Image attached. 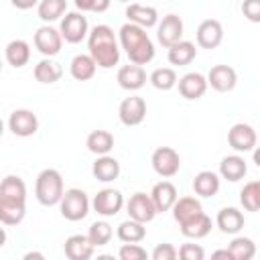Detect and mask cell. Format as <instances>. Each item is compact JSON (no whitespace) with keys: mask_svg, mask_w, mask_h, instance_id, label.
<instances>
[{"mask_svg":"<svg viewBox=\"0 0 260 260\" xmlns=\"http://www.w3.org/2000/svg\"><path fill=\"white\" fill-rule=\"evenodd\" d=\"M91 207L98 215L102 217H112L116 213H120V209L124 207V195L118 191V189H102L95 193L93 201H91Z\"/></svg>","mask_w":260,"mask_h":260,"instance_id":"8","label":"cell"},{"mask_svg":"<svg viewBox=\"0 0 260 260\" xmlns=\"http://www.w3.org/2000/svg\"><path fill=\"white\" fill-rule=\"evenodd\" d=\"M91 173L98 181L102 183H110V181H116L118 175H120V162L110 156V154H102L95 158L93 167H91Z\"/></svg>","mask_w":260,"mask_h":260,"instance_id":"23","label":"cell"},{"mask_svg":"<svg viewBox=\"0 0 260 260\" xmlns=\"http://www.w3.org/2000/svg\"><path fill=\"white\" fill-rule=\"evenodd\" d=\"M201 213H203V207H201L199 199H195V197H179L173 205V217L179 225L191 221L193 217H197Z\"/></svg>","mask_w":260,"mask_h":260,"instance_id":"21","label":"cell"},{"mask_svg":"<svg viewBox=\"0 0 260 260\" xmlns=\"http://www.w3.org/2000/svg\"><path fill=\"white\" fill-rule=\"evenodd\" d=\"M177 85H179V93L185 100H199L207 91V85L209 83H207V77H203L197 71H191V73H185L177 81Z\"/></svg>","mask_w":260,"mask_h":260,"instance_id":"17","label":"cell"},{"mask_svg":"<svg viewBox=\"0 0 260 260\" xmlns=\"http://www.w3.org/2000/svg\"><path fill=\"white\" fill-rule=\"evenodd\" d=\"M10 2H12V6L18 8V10H28V8H32V6H39L41 0H10Z\"/></svg>","mask_w":260,"mask_h":260,"instance_id":"44","label":"cell"},{"mask_svg":"<svg viewBox=\"0 0 260 260\" xmlns=\"http://www.w3.org/2000/svg\"><path fill=\"white\" fill-rule=\"evenodd\" d=\"M215 223L223 234H238L244 228V213L236 207H223L217 213Z\"/></svg>","mask_w":260,"mask_h":260,"instance_id":"26","label":"cell"},{"mask_svg":"<svg viewBox=\"0 0 260 260\" xmlns=\"http://www.w3.org/2000/svg\"><path fill=\"white\" fill-rule=\"evenodd\" d=\"M248 173V167H246V160L240 156V154H232V156H223L221 162H219V175L225 179V181H240L244 179V175Z\"/></svg>","mask_w":260,"mask_h":260,"instance_id":"24","label":"cell"},{"mask_svg":"<svg viewBox=\"0 0 260 260\" xmlns=\"http://www.w3.org/2000/svg\"><path fill=\"white\" fill-rule=\"evenodd\" d=\"M63 39L71 45L75 43H81L87 35H89V26H87V18L83 16V12H67L65 18L61 20V26H59Z\"/></svg>","mask_w":260,"mask_h":260,"instance_id":"7","label":"cell"},{"mask_svg":"<svg viewBox=\"0 0 260 260\" xmlns=\"http://www.w3.org/2000/svg\"><path fill=\"white\" fill-rule=\"evenodd\" d=\"M254 162H256V167H260V146L254 148Z\"/></svg>","mask_w":260,"mask_h":260,"instance_id":"47","label":"cell"},{"mask_svg":"<svg viewBox=\"0 0 260 260\" xmlns=\"http://www.w3.org/2000/svg\"><path fill=\"white\" fill-rule=\"evenodd\" d=\"M87 49H89V55L93 57V61L98 63V67H102V69H110V67L118 65V61H120V47L114 37V30L108 24H98L89 30Z\"/></svg>","mask_w":260,"mask_h":260,"instance_id":"2","label":"cell"},{"mask_svg":"<svg viewBox=\"0 0 260 260\" xmlns=\"http://www.w3.org/2000/svg\"><path fill=\"white\" fill-rule=\"evenodd\" d=\"M79 12H106L112 0H73Z\"/></svg>","mask_w":260,"mask_h":260,"instance_id":"39","label":"cell"},{"mask_svg":"<svg viewBox=\"0 0 260 260\" xmlns=\"http://www.w3.org/2000/svg\"><path fill=\"white\" fill-rule=\"evenodd\" d=\"M30 258H45L41 252H28V254H24V260H30Z\"/></svg>","mask_w":260,"mask_h":260,"instance_id":"46","label":"cell"},{"mask_svg":"<svg viewBox=\"0 0 260 260\" xmlns=\"http://www.w3.org/2000/svg\"><path fill=\"white\" fill-rule=\"evenodd\" d=\"M148 79H150V83H152L156 89H160V91L173 89V87L177 85V81H179L175 69H171V67H158V69H154Z\"/></svg>","mask_w":260,"mask_h":260,"instance_id":"35","label":"cell"},{"mask_svg":"<svg viewBox=\"0 0 260 260\" xmlns=\"http://www.w3.org/2000/svg\"><path fill=\"white\" fill-rule=\"evenodd\" d=\"M150 197H152L154 207H156L158 213L171 211L173 205H175V201L179 199L177 187H175L171 181H160V183H156V185L152 187V191H150Z\"/></svg>","mask_w":260,"mask_h":260,"instance_id":"19","label":"cell"},{"mask_svg":"<svg viewBox=\"0 0 260 260\" xmlns=\"http://www.w3.org/2000/svg\"><path fill=\"white\" fill-rule=\"evenodd\" d=\"M93 248H95V246H93V244L89 242V238L83 236V234H73V236H69V238L65 240V244H63L65 256H67L69 260H87V258H91Z\"/></svg>","mask_w":260,"mask_h":260,"instance_id":"20","label":"cell"},{"mask_svg":"<svg viewBox=\"0 0 260 260\" xmlns=\"http://www.w3.org/2000/svg\"><path fill=\"white\" fill-rule=\"evenodd\" d=\"M85 144H87L89 152L102 156V154H108L114 148V136L108 130H93V132H89Z\"/></svg>","mask_w":260,"mask_h":260,"instance_id":"32","label":"cell"},{"mask_svg":"<svg viewBox=\"0 0 260 260\" xmlns=\"http://www.w3.org/2000/svg\"><path fill=\"white\" fill-rule=\"evenodd\" d=\"M211 258H228V260H234L230 248H225V250H215V252L211 254Z\"/></svg>","mask_w":260,"mask_h":260,"instance_id":"45","label":"cell"},{"mask_svg":"<svg viewBox=\"0 0 260 260\" xmlns=\"http://www.w3.org/2000/svg\"><path fill=\"white\" fill-rule=\"evenodd\" d=\"M195 55H197L195 45H193L191 41H183V39H181L179 43H175L173 47H169V53H167L169 63H171V65H179V67L189 65V63L195 59Z\"/></svg>","mask_w":260,"mask_h":260,"instance_id":"28","label":"cell"},{"mask_svg":"<svg viewBox=\"0 0 260 260\" xmlns=\"http://www.w3.org/2000/svg\"><path fill=\"white\" fill-rule=\"evenodd\" d=\"M8 128L14 136H32L39 130V120L30 110H14L8 118Z\"/></svg>","mask_w":260,"mask_h":260,"instance_id":"15","label":"cell"},{"mask_svg":"<svg viewBox=\"0 0 260 260\" xmlns=\"http://www.w3.org/2000/svg\"><path fill=\"white\" fill-rule=\"evenodd\" d=\"M230 252H232L234 260H250L256 254V244L250 238L238 236L230 242Z\"/></svg>","mask_w":260,"mask_h":260,"instance_id":"36","label":"cell"},{"mask_svg":"<svg viewBox=\"0 0 260 260\" xmlns=\"http://www.w3.org/2000/svg\"><path fill=\"white\" fill-rule=\"evenodd\" d=\"M63 193H65V189H63V177H61L59 171L45 169V171L39 173L37 183H35V195H37V201L41 205L51 207V205L61 203Z\"/></svg>","mask_w":260,"mask_h":260,"instance_id":"4","label":"cell"},{"mask_svg":"<svg viewBox=\"0 0 260 260\" xmlns=\"http://www.w3.org/2000/svg\"><path fill=\"white\" fill-rule=\"evenodd\" d=\"M207 83L215 89V91H232L238 83V75H236V69L230 67V65H213L207 73Z\"/></svg>","mask_w":260,"mask_h":260,"instance_id":"16","label":"cell"},{"mask_svg":"<svg viewBox=\"0 0 260 260\" xmlns=\"http://www.w3.org/2000/svg\"><path fill=\"white\" fill-rule=\"evenodd\" d=\"M112 236H114V232H112V225L108 221H93L87 230V238L95 248L106 246L112 240Z\"/></svg>","mask_w":260,"mask_h":260,"instance_id":"38","label":"cell"},{"mask_svg":"<svg viewBox=\"0 0 260 260\" xmlns=\"http://www.w3.org/2000/svg\"><path fill=\"white\" fill-rule=\"evenodd\" d=\"M181 37H183V20H181V16H177V14H167V16H162V20L158 22V28H156V39H158V43H160L165 49H169V47H173L175 43H179Z\"/></svg>","mask_w":260,"mask_h":260,"instance_id":"12","label":"cell"},{"mask_svg":"<svg viewBox=\"0 0 260 260\" xmlns=\"http://www.w3.org/2000/svg\"><path fill=\"white\" fill-rule=\"evenodd\" d=\"M223 41V26L215 18H207L197 26V45L201 49H217Z\"/></svg>","mask_w":260,"mask_h":260,"instance_id":"14","label":"cell"},{"mask_svg":"<svg viewBox=\"0 0 260 260\" xmlns=\"http://www.w3.org/2000/svg\"><path fill=\"white\" fill-rule=\"evenodd\" d=\"M228 144L236 152H248V150H252L256 146V130L250 124L238 122L228 132Z\"/></svg>","mask_w":260,"mask_h":260,"instance_id":"13","label":"cell"},{"mask_svg":"<svg viewBox=\"0 0 260 260\" xmlns=\"http://www.w3.org/2000/svg\"><path fill=\"white\" fill-rule=\"evenodd\" d=\"M61 75H63V67L51 57H45L35 65V79L39 83H55L61 79Z\"/></svg>","mask_w":260,"mask_h":260,"instance_id":"30","label":"cell"},{"mask_svg":"<svg viewBox=\"0 0 260 260\" xmlns=\"http://www.w3.org/2000/svg\"><path fill=\"white\" fill-rule=\"evenodd\" d=\"M67 10V0H41L37 6L39 18L43 22H53L59 20Z\"/></svg>","mask_w":260,"mask_h":260,"instance_id":"34","label":"cell"},{"mask_svg":"<svg viewBox=\"0 0 260 260\" xmlns=\"http://www.w3.org/2000/svg\"><path fill=\"white\" fill-rule=\"evenodd\" d=\"M120 45L126 51L130 63L136 65H146L154 59V45L148 37V32L134 24V22H126L120 28Z\"/></svg>","mask_w":260,"mask_h":260,"instance_id":"3","label":"cell"},{"mask_svg":"<svg viewBox=\"0 0 260 260\" xmlns=\"http://www.w3.org/2000/svg\"><path fill=\"white\" fill-rule=\"evenodd\" d=\"M26 213V185L20 177L8 175L0 185V221L18 225Z\"/></svg>","mask_w":260,"mask_h":260,"instance_id":"1","label":"cell"},{"mask_svg":"<svg viewBox=\"0 0 260 260\" xmlns=\"http://www.w3.org/2000/svg\"><path fill=\"white\" fill-rule=\"evenodd\" d=\"M193 191L199 197H213L219 191V177L213 171H201L193 179Z\"/></svg>","mask_w":260,"mask_h":260,"instance_id":"29","label":"cell"},{"mask_svg":"<svg viewBox=\"0 0 260 260\" xmlns=\"http://www.w3.org/2000/svg\"><path fill=\"white\" fill-rule=\"evenodd\" d=\"M150 162H152V169L156 175H160L162 179H169V177H175L181 169V156L175 148L171 146H158L152 156H150Z\"/></svg>","mask_w":260,"mask_h":260,"instance_id":"6","label":"cell"},{"mask_svg":"<svg viewBox=\"0 0 260 260\" xmlns=\"http://www.w3.org/2000/svg\"><path fill=\"white\" fill-rule=\"evenodd\" d=\"M4 55H6L8 65L20 69V67H24V65L28 63V59H30V47H28L26 41L16 39V41H10V43L6 45Z\"/></svg>","mask_w":260,"mask_h":260,"instance_id":"27","label":"cell"},{"mask_svg":"<svg viewBox=\"0 0 260 260\" xmlns=\"http://www.w3.org/2000/svg\"><path fill=\"white\" fill-rule=\"evenodd\" d=\"M240 203L246 211H258L260 209V187L258 181H250L240 191Z\"/></svg>","mask_w":260,"mask_h":260,"instance_id":"37","label":"cell"},{"mask_svg":"<svg viewBox=\"0 0 260 260\" xmlns=\"http://www.w3.org/2000/svg\"><path fill=\"white\" fill-rule=\"evenodd\" d=\"M118 238L124 244H138L146 238V228L142 221H136L130 217L118 225Z\"/></svg>","mask_w":260,"mask_h":260,"instance_id":"31","label":"cell"},{"mask_svg":"<svg viewBox=\"0 0 260 260\" xmlns=\"http://www.w3.org/2000/svg\"><path fill=\"white\" fill-rule=\"evenodd\" d=\"M118 118L124 126H138L146 118V102L140 95L124 98L118 108Z\"/></svg>","mask_w":260,"mask_h":260,"instance_id":"11","label":"cell"},{"mask_svg":"<svg viewBox=\"0 0 260 260\" xmlns=\"http://www.w3.org/2000/svg\"><path fill=\"white\" fill-rule=\"evenodd\" d=\"M61 207V215L69 221H79L89 213V199L85 195V191L81 189H67L63 193V199L59 203Z\"/></svg>","mask_w":260,"mask_h":260,"instance_id":"5","label":"cell"},{"mask_svg":"<svg viewBox=\"0 0 260 260\" xmlns=\"http://www.w3.org/2000/svg\"><path fill=\"white\" fill-rule=\"evenodd\" d=\"M116 79H118V85L122 89L136 91V89H140L146 83V71L142 69V65L130 63V65H124V67L118 69Z\"/></svg>","mask_w":260,"mask_h":260,"instance_id":"18","label":"cell"},{"mask_svg":"<svg viewBox=\"0 0 260 260\" xmlns=\"http://www.w3.org/2000/svg\"><path fill=\"white\" fill-rule=\"evenodd\" d=\"M61 45H63V35L61 30L49 26V24H43L37 28L35 32V47L41 55L45 57H55L59 51H61Z\"/></svg>","mask_w":260,"mask_h":260,"instance_id":"9","label":"cell"},{"mask_svg":"<svg viewBox=\"0 0 260 260\" xmlns=\"http://www.w3.org/2000/svg\"><path fill=\"white\" fill-rule=\"evenodd\" d=\"M258 187H260V179H258Z\"/></svg>","mask_w":260,"mask_h":260,"instance_id":"49","label":"cell"},{"mask_svg":"<svg viewBox=\"0 0 260 260\" xmlns=\"http://www.w3.org/2000/svg\"><path fill=\"white\" fill-rule=\"evenodd\" d=\"M126 209H128V215L136 221H142V223H148L154 219V215L158 213L156 207H154V201L150 195L138 191L134 195H130L128 203H126Z\"/></svg>","mask_w":260,"mask_h":260,"instance_id":"10","label":"cell"},{"mask_svg":"<svg viewBox=\"0 0 260 260\" xmlns=\"http://www.w3.org/2000/svg\"><path fill=\"white\" fill-rule=\"evenodd\" d=\"M242 14L250 22H260V0H244L242 2Z\"/></svg>","mask_w":260,"mask_h":260,"instance_id":"43","label":"cell"},{"mask_svg":"<svg viewBox=\"0 0 260 260\" xmlns=\"http://www.w3.org/2000/svg\"><path fill=\"white\" fill-rule=\"evenodd\" d=\"M118 2H130V0H118Z\"/></svg>","mask_w":260,"mask_h":260,"instance_id":"48","label":"cell"},{"mask_svg":"<svg viewBox=\"0 0 260 260\" xmlns=\"http://www.w3.org/2000/svg\"><path fill=\"white\" fill-rule=\"evenodd\" d=\"M118 256L120 260H144L146 258V250L138 244H124L120 250H118Z\"/></svg>","mask_w":260,"mask_h":260,"instance_id":"40","label":"cell"},{"mask_svg":"<svg viewBox=\"0 0 260 260\" xmlns=\"http://www.w3.org/2000/svg\"><path fill=\"white\" fill-rule=\"evenodd\" d=\"M95 69H98V63L93 61L91 55H75L69 63V73L73 79L77 81H87L95 75Z\"/></svg>","mask_w":260,"mask_h":260,"instance_id":"25","label":"cell"},{"mask_svg":"<svg viewBox=\"0 0 260 260\" xmlns=\"http://www.w3.org/2000/svg\"><path fill=\"white\" fill-rule=\"evenodd\" d=\"M179 256V250L173 244H158L152 250V260H175Z\"/></svg>","mask_w":260,"mask_h":260,"instance_id":"42","label":"cell"},{"mask_svg":"<svg viewBox=\"0 0 260 260\" xmlns=\"http://www.w3.org/2000/svg\"><path fill=\"white\" fill-rule=\"evenodd\" d=\"M126 16L128 22H134L142 28H150L154 24H158V12L154 6H144V4H130L126 8Z\"/></svg>","mask_w":260,"mask_h":260,"instance_id":"22","label":"cell"},{"mask_svg":"<svg viewBox=\"0 0 260 260\" xmlns=\"http://www.w3.org/2000/svg\"><path fill=\"white\" fill-rule=\"evenodd\" d=\"M179 258H183V260H203L205 250L199 244H183L179 248Z\"/></svg>","mask_w":260,"mask_h":260,"instance_id":"41","label":"cell"},{"mask_svg":"<svg viewBox=\"0 0 260 260\" xmlns=\"http://www.w3.org/2000/svg\"><path fill=\"white\" fill-rule=\"evenodd\" d=\"M209 232H211V217L205 215V213H201V215H197L191 221H187V223L181 225V234L185 238H193V240L205 238Z\"/></svg>","mask_w":260,"mask_h":260,"instance_id":"33","label":"cell"}]
</instances>
